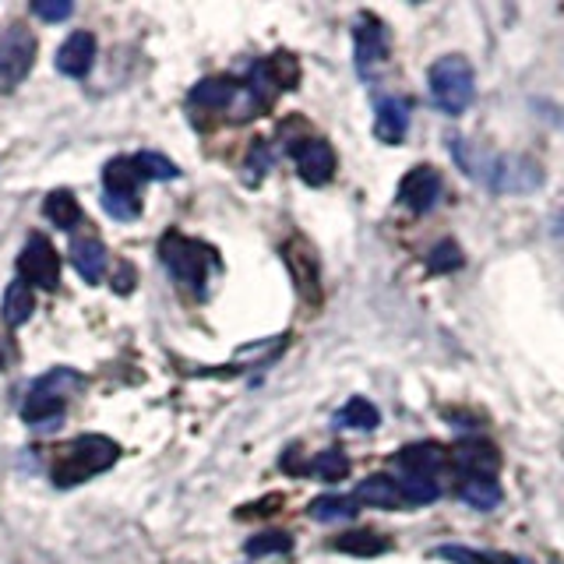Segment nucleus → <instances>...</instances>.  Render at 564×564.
<instances>
[{
  "instance_id": "nucleus-31",
  "label": "nucleus",
  "mask_w": 564,
  "mask_h": 564,
  "mask_svg": "<svg viewBox=\"0 0 564 564\" xmlns=\"http://www.w3.org/2000/svg\"><path fill=\"white\" fill-rule=\"evenodd\" d=\"M102 208L110 212L113 219H120V223H131V219L141 216V202L128 198V194H106L102 191Z\"/></svg>"
},
{
  "instance_id": "nucleus-20",
  "label": "nucleus",
  "mask_w": 564,
  "mask_h": 564,
  "mask_svg": "<svg viewBox=\"0 0 564 564\" xmlns=\"http://www.w3.org/2000/svg\"><path fill=\"white\" fill-rule=\"evenodd\" d=\"M381 423V413L375 402H367L364 395H352L339 413H335V427H349V431H375Z\"/></svg>"
},
{
  "instance_id": "nucleus-8",
  "label": "nucleus",
  "mask_w": 564,
  "mask_h": 564,
  "mask_svg": "<svg viewBox=\"0 0 564 564\" xmlns=\"http://www.w3.org/2000/svg\"><path fill=\"white\" fill-rule=\"evenodd\" d=\"M441 194H445V176L427 163L413 166L399 181V205L410 208L413 216H427V212L441 202Z\"/></svg>"
},
{
  "instance_id": "nucleus-16",
  "label": "nucleus",
  "mask_w": 564,
  "mask_h": 564,
  "mask_svg": "<svg viewBox=\"0 0 564 564\" xmlns=\"http://www.w3.org/2000/svg\"><path fill=\"white\" fill-rule=\"evenodd\" d=\"M70 264L85 282H99L106 275V264H110V254H106L102 240L96 237H82L70 243Z\"/></svg>"
},
{
  "instance_id": "nucleus-6",
  "label": "nucleus",
  "mask_w": 564,
  "mask_h": 564,
  "mask_svg": "<svg viewBox=\"0 0 564 564\" xmlns=\"http://www.w3.org/2000/svg\"><path fill=\"white\" fill-rule=\"evenodd\" d=\"M35 50H40V43H35V35L22 22L8 25L4 40H0V93H11V88L29 78Z\"/></svg>"
},
{
  "instance_id": "nucleus-9",
  "label": "nucleus",
  "mask_w": 564,
  "mask_h": 564,
  "mask_svg": "<svg viewBox=\"0 0 564 564\" xmlns=\"http://www.w3.org/2000/svg\"><path fill=\"white\" fill-rule=\"evenodd\" d=\"M388 61V35L378 18L360 14L352 25V67L360 78H370Z\"/></svg>"
},
{
  "instance_id": "nucleus-23",
  "label": "nucleus",
  "mask_w": 564,
  "mask_h": 564,
  "mask_svg": "<svg viewBox=\"0 0 564 564\" xmlns=\"http://www.w3.org/2000/svg\"><path fill=\"white\" fill-rule=\"evenodd\" d=\"M388 543L384 536L378 533H370V529H357V533H343L339 540H335V551H343V554H352V557H378L388 551Z\"/></svg>"
},
{
  "instance_id": "nucleus-2",
  "label": "nucleus",
  "mask_w": 564,
  "mask_h": 564,
  "mask_svg": "<svg viewBox=\"0 0 564 564\" xmlns=\"http://www.w3.org/2000/svg\"><path fill=\"white\" fill-rule=\"evenodd\" d=\"M431 102L445 117H463L476 99V70L463 53H445L427 70Z\"/></svg>"
},
{
  "instance_id": "nucleus-34",
  "label": "nucleus",
  "mask_w": 564,
  "mask_h": 564,
  "mask_svg": "<svg viewBox=\"0 0 564 564\" xmlns=\"http://www.w3.org/2000/svg\"><path fill=\"white\" fill-rule=\"evenodd\" d=\"M551 229H554L557 237H564V212H561V216H557V219L551 223Z\"/></svg>"
},
{
  "instance_id": "nucleus-4",
  "label": "nucleus",
  "mask_w": 564,
  "mask_h": 564,
  "mask_svg": "<svg viewBox=\"0 0 564 564\" xmlns=\"http://www.w3.org/2000/svg\"><path fill=\"white\" fill-rule=\"evenodd\" d=\"M75 388H82L78 370H70V367L50 370V375H43L32 384V392L22 405V420L29 427H53V423L64 416V402Z\"/></svg>"
},
{
  "instance_id": "nucleus-24",
  "label": "nucleus",
  "mask_w": 564,
  "mask_h": 564,
  "mask_svg": "<svg viewBox=\"0 0 564 564\" xmlns=\"http://www.w3.org/2000/svg\"><path fill=\"white\" fill-rule=\"evenodd\" d=\"M43 212H46V219L53 226H61V229H75L78 219H82V205H78V198L70 191H53L46 198V205H43Z\"/></svg>"
},
{
  "instance_id": "nucleus-7",
  "label": "nucleus",
  "mask_w": 564,
  "mask_h": 564,
  "mask_svg": "<svg viewBox=\"0 0 564 564\" xmlns=\"http://www.w3.org/2000/svg\"><path fill=\"white\" fill-rule=\"evenodd\" d=\"M18 279H25L29 286L35 282L40 290H57L61 286V254L46 237H29L25 251L18 254Z\"/></svg>"
},
{
  "instance_id": "nucleus-27",
  "label": "nucleus",
  "mask_w": 564,
  "mask_h": 564,
  "mask_svg": "<svg viewBox=\"0 0 564 564\" xmlns=\"http://www.w3.org/2000/svg\"><path fill=\"white\" fill-rule=\"evenodd\" d=\"M399 487H402V498L410 508L431 505V501H437V494H441L431 476H405V480H399Z\"/></svg>"
},
{
  "instance_id": "nucleus-19",
  "label": "nucleus",
  "mask_w": 564,
  "mask_h": 564,
  "mask_svg": "<svg viewBox=\"0 0 564 564\" xmlns=\"http://www.w3.org/2000/svg\"><path fill=\"white\" fill-rule=\"evenodd\" d=\"M448 463V448L441 445H431V441H423V445H410L399 452V466L410 469V476H431L437 466Z\"/></svg>"
},
{
  "instance_id": "nucleus-32",
  "label": "nucleus",
  "mask_w": 564,
  "mask_h": 564,
  "mask_svg": "<svg viewBox=\"0 0 564 564\" xmlns=\"http://www.w3.org/2000/svg\"><path fill=\"white\" fill-rule=\"evenodd\" d=\"M431 557L452 561V564H490V557H487V554L469 551V546H455V543H448V546H434Z\"/></svg>"
},
{
  "instance_id": "nucleus-30",
  "label": "nucleus",
  "mask_w": 564,
  "mask_h": 564,
  "mask_svg": "<svg viewBox=\"0 0 564 564\" xmlns=\"http://www.w3.org/2000/svg\"><path fill=\"white\" fill-rule=\"evenodd\" d=\"M427 264H431V272H455V269H463L466 264V258H463V251H458V243L455 240H441L434 251H431V258H427Z\"/></svg>"
},
{
  "instance_id": "nucleus-18",
  "label": "nucleus",
  "mask_w": 564,
  "mask_h": 564,
  "mask_svg": "<svg viewBox=\"0 0 564 564\" xmlns=\"http://www.w3.org/2000/svg\"><path fill=\"white\" fill-rule=\"evenodd\" d=\"M35 311V293L25 279H14L8 282L4 290V304H0V314H4V325L8 328H22Z\"/></svg>"
},
{
  "instance_id": "nucleus-22",
  "label": "nucleus",
  "mask_w": 564,
  "mask_h": 564,
  "mask_svg": "<svg viewBox=\"0 0 564 564\" xmlns=\"http://www.w3.org/2000/svg\"><path fill=\"white\" fill-rule=\"evenodd\" d=\"M357 501L352 498H343V494H325V498H314L307 516L314 522H346V519H357Z\"/></svg>"
},
{
  "instance_id": "nucleus-12",
  "label": "nucleus",
  "mask_w": 564,
  "mask_h": 564,
  "mask_svg": "<svg viewBox=\"0 0 564 564\" xmlns=\"http://www.w3.org/2000/svg\"><path fill=\"white\" fill-rule=\"evenodd\" d=\"M410 113H413V102L405 96H388L378 102V113H375V134L384 141V145H399L410 131Z\"/></svg>"
},
{
  "instance_id": "nucleus-26",
  "label": "nucleus",
  "mask_w": 564,
  "mask_h": 564,
  "mask_svg": "<svg viewBox=\"0 0 564 564\" xmlns=\"http://www.w3.org/2000/svg\"><path fill=\"white\" fill-rule=\"evenodd\" d=\"M452 458L455 463H463L466 473H494L498 469V452H494L490 445H466V448H458Z\"/></svg>"
},
{
  "instance_id": "nucleus-3",
  "label": "nucleus",
  "mask_w": 564,
  "mask_h": 564,
  "mask_svg": "<svg viewBox=\"0 0 564 564\" xmlns=\"http://www.w3.org/2000/svg\"><path fill=\"white\" fill-rule=\"evenodd\" d=\"M120 458L117 441L102 437V434H85L70 445L61 463L53 466V484L57 487H75L82 480H93L96 473H106Z\"/></svg>"
},
{
  "instance_id": "nucleus-15",
  "label": "nucleus",
  "mask_w": 564,
  "mask_h": 564,
  "mask_svg": "<svg viewBox=\"0 0 564 564\" xmlns=\"http://www.w3.org/2000/svg\"><path fill=\"white\" fill-rule=\"evenodd\" d=\"M458 498L476 511H494L501 505V484L494 473H463L458 480Z\"/></svg>"
},
{
  "instance_id": "nucleus-35",
  "label": "nucleus",
  "mask_w": 564,
  "mask_h": 564,
  "mask_svg": "<svg viewBox=\"0 0 564 564\" xmlns=\"http://www.w3.org/2000/svg\"><path fill=\"white\" fill-rule=\"evenodd\" d=\"M501 564H529V561H522V557H501Z\"/></svg>"
},
{
  "instance_id": "nucleus-5",
  "label": "nucleus",
  "mask_w": 564,
  "mask_h": 564,
  "mask_svg": "<svg viewBox=\"0 0 564 564\" xmlns=\"http://www.w3.org/2000/svg\"><path fill=\"white\" fill-rule=\"evenodd\" d=\"M159 258H163L166 272L181 282L184 290H191L194 296L205 293L208 269H212V251L205 243L181 237V234H166L163 243H159Z\"/></svg>"
},
{
  "instance_id": "nucleus-29",
  "label": "nucleus",
  "mask_w": 564,
  "mask_h": 564,
  "mask_svg": "<svg viewBox=\"0 0 564 564\" xmlns=\"http://www.w3.org/2000/svg\"><path fill=\"white\" fill-rule=\"evenodd\" d=\"M247 557H264V554H290L293 536L290 533H261L254 540H247Z\"/></svg>"
},
{
  "instance_id": "nucleus-11",
  "label": "nucleus",
  "mask_w": 564,
  "mask_h": 564,
  "mask_svg": "<svg viewBox=\"0 0 564 564\" xmlns=\"http://www.w3.org/2000/svg\"><path fill=\"white\" fill-rule=\"evenodd\" d=\"M293 163H296L300 181L311 187H325L335 176V149L325 138H304L293 145Z\"/></svg>"
},
{
  "instance_id": "nucleus-1",
  "label": "nucleus",
  "mask_w": 564,
  "mask_h": 564,
  "mask_svg": "<svg viewBox=\"0 0 564 564\" xmlns=\"http://www.w3.org/2000/svg\"><path fill=\"white\" fill-rule=\"evenodd\" d=\"M452 152L466 176L487 184L498 194H525L543 184L540 163H533V159H525V155H484L476 149H466V141H455Z\"/></svg>"
},
{
  "instance_id": "nucleus-33",
  "label": "nucleus",
  "mask_w": 564,
  "mask_h": 564,
  "mask_svg": "<svg viewBox=\"0 0 564 564\" xmlns=\"http://www.w3.org/2000/svg\"><path fill=\"white\" fill-rule=\"evenodd\" d=\"M70 11H75V4H67V0H35L32 4V14L43 18V22H64Z\"/></svg>"
},
{
  "instance_id": "nucleus-28",
  "label": "nucleus",
  "mask_w": 564,
  "mask_h": 564,
  "mask_svg": "<svg viewBox=\"0 0 564 564\" xmlns=\"http://www.w3.org/2000/svg\"><path fill=\"white\" fill-rule=\"evenodd\" d=\"M134 166H138L141 176H149V181H173V176H181L176 163H170V159L159 155V152H138Z\"/></svg>"
},
{
  "instance_id": "nucleus-10",
  "label": "nucleus",
  "mask_w": 564,
  "mask_h": 564,
  "mask_svg": "<svg viewBox=\"0 0 564 564\" xmlns=\"http://www.w3.org/2000/svg\"><path fill=\"white\" fill-rule=\"evenodd\" d=\"M282 258L290 264L296 293L304 296L307 304H317V300H322V261H317L314 247L304 237H293L286 247H282Z\"/></svg>"
},
{
  "instance_id": "nucleus-13",
  "label": "nucleus",
  "mask_w": 564,
  "mask_h": 564,
  "mask_svg": "<svg viewBox=\"0 0 564 564\" xmlns=\"http://www.w3.org/2000/svg\"><path fill=\"white\" fill-rule=\"evenodd\" d=\"M96 61V40L93 32H70L57 50V70L67 78H85Z\"/></svg>"
},
{
  "instance_id": "nucleus-21",
  "label": "nucleus",
  "mask_w": 564,
  "mask_h": 564,
  "mask_svg": "<svg viewBox=\"0 0 564 564\" xmlns=\"http://www.w3.org/2000/svg\"><path fill=\"white\" fill-rule=\"evenodd\" d=\"M102 181H106V194H128V198H138V181H141V173L134 166V159H113V163H106V173H102Z\"/></svg>"
},
{
  "instance_id": "nucleus-14",
  "label": "nucleus",
  "mask_w": 564,
  "mask_h": 564,
  "mask_svg": "<svg viewBox=\"0 0 564 564\" xmlns=\"http://www.w3.org/2000/svg\"><path fill=\"white\" fill-rule=\"evenodd\" d=\"M352 501H357V505H370V508H381V511H402L405 508L399 480H395V476H384V473L360 480L357 490H352Z\"/></svg>"
},
{
  "instance_id": "nucleus-25",
  "label": "nucleus",
  "mask_w": 564,
  "mask_h": 564,
  "mask_svg": "<svg viewBox=\"0 0 564 564\" xmlns=\"http://www.w3.org/2000/svg\"><path fill=\"white\" fill-rule=\"evenodd\" d=\"M311 476H317V480L325 484H339L349 476V458L343 448H328V452H317V458H311V466L304 469Z\"/></svg>"
},
{
  "instance_id": "nucleus-17",
  "label": "nucleus",
  "mask_w": 564,
  "mask_h": 564,
  "mask_svg": "<svg viewBox=\"0 0 564 564\" xmlns=\"http://www.w3.org/2000/svg\"><path fill=\"white\" fill-rule=\"evenodd\" d=\"M240 99V85L234 78H205L191 88V102L202 110H229Z\"/></svg>"
}]
</instances>
